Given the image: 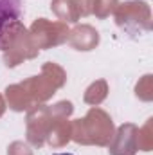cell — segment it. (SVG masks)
<instances>
[{"instance_id": "cell-1", "label": "cell", "mask_w": 153, "mask_h": 155, "mask_svg": "<svg viewBox=\"0 0 153 155\" xmlns=\"http://www.w3.org/2000/svg\"><path fill=\"white\" fill-rule=\"evenodd\" d=\"M24 15V2L22 0H0V47L5 31L18 24Z\"/></svg>"}, {"instance_id": "cell-2", "label": "cell", "mask_w": 153, "mask_h": 155, "mask_svg": "<svg viewBox=\"0 0 153 155\" xmlns=\"http://www.w3.org/2000/svg\"><path fill=\"white\" fill-rule=\"evenodd\" d=\"M54 155H72V153H54Z\"/></svg>"}]
</instances>
